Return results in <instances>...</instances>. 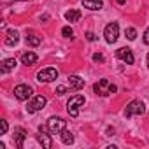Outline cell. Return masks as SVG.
Returning <instances> with one entry per match:
<instances>
[{
  "mask_svg": "<svg viewBox=\"0 0 149 149\" xmlns=\"http://www.w3.org/2000/svg\"><path fill=\"white\" fill-rule=\"evenodd\" d=\"M14 67H16V60L14 58H7V60H4L2 63H0V70H2L4 74L6 72H11Z\"/></svg>",
  "mask_w": 149,
  "mask_h": 149,
  "instance_id": "16",
  "label": "cell"
},
{
  "mask_svg": "<svg viewBox=\"0 0 149 149\" xmlns=\"http://www.w3.org/2000/svg\"><path fill=\"white\" fill-rule=\"evenodd\" d=\"M86 39H88L90 42H93V40H97V35H95L93 32H86Z\"/></svg>",
  "mask_w": 149,
  "mask_h": 149,
  "instance_id": "23",
  "label": "cell"
},
{
  "mask_svg": "<svg viewBox=\"0 0 149 149\" xmlns=\"http://www.w3.org/2000/svg\"><path fill=\"white\" fill-rule=\"evenodd\" d=\"M14 137H16L18 147H23V140H25V137H26V132H25L23 128H16V130H14Z\"/></svg>",
  "mask_w": 149,
  "mask_h": 149,
  "instance_id": "17",
  "label": "cell"
},
{
  "mask_svg": "<svg viewBox=\"0 0 149 149\" xmlns=\"http://www.w3.org/2000/svg\"><path fill=\"white\" fill-rule=\"evenodd\" d=\"M61 35H63L65 39H72V35H74V30H72L70 26H63V28H61Z\"/></svg>",
  "mask_w": 149,
  "mask_h": 149,
  "instance_id": "21",
  "label": "cell"
},
{
  "mask_svg": "<svg viewBox=\"0 0 149 149\" xmlns=\"http://www.w3.org/2000/svg\"><path fill=\"white\" fill-rule=\"evenodd\" d=\"M60 139H61V142H63V144H67V146L74 144V135H72V132H68L67 128L60 133Z\"/></svg>",
  "mask_w": 149,
  "mask_h": 149,
  "instance_id": "18",
  "label": "cell"
},
{
  "mask_svg": "<svg viewBox=\"0 0 149 149\" xmlns=\"http://www.w3.org/2000/svg\"><path fill=\"white\" fill-rule=\"evenodd\" d=\"M144 112H146V105H144V102H140V100H132V102L126 105V109H125V116H126V118L140 116V114H144Z\"/></svg>",
  "mask_w": 149,
  "mask_h": 149,
  "instance_id": "3",
  "label": "cell"
},
{
  "mask_svg": "<svg viewBox=\"0 0 149 149\" xmlns=\"http://www.w3.org/2000/svg\"><path fill=\"white\" fill-rule=\"evenodd\" d=\"M116 2H118V4H119V6H123V4H125V2H126V0H116Z\"/></svg>",
  "mask_w": 149,
  "mask_h": 149,
  "instance_id": "27",
  "label": "cell"
},
{
  "mask_svg": "<svg viewBox=\"0 0 149 149\" xmlns=\"http://www.w3.org/2000/svg\"><path fill=\"white\" fill-rule=\"evenodd\" d=\"M65 19H67L68 23L79 21V19H81V11H79V9H70V11H67V13H65Z\"/></svg>",
  "mask_w": 149,
  "mask_h": 149,
  "instance_id": "12",
  "label": "cell"
},
{
  "mask_svg": "<svg viewBox=\"0 0 149 149\" xmlns=\"http://www.w3.org/2000/svg\"><path fill=\"white\" fill-rule=\"evenodd\" d=\"M65 93H67V88H65V86H58V88H56V95L61 97V95H65Z\"/></svg>",
  "mask_w": 149,
  "mask_h": 149,
  "instance_id": "24",
  "label": "cell"
},
{
  "mask_svg": "<svg viewBox=\"0 0 149 149\" xmlns=\"http://www.w3.org/2000/svg\"><path fill=\"white\" fill-rule=\"evenodd\" d=\"M19 40V33L16 30H7V37H6V44L7 46H16Z\"/></svg>",
  "mask_w": 149,
  "mask_h": 149,
  "instance_id": "14",
  "label": "cell"
},
{
  "mask_svg": "<svg viewBox=\"0 0 149 149\" xmlns=\"http://www.w3.org/2000/svg\"><path fill=\"white\" fill-rule=\"evenodd\" d=\"M49 128H46V126H40V133L37 135V140H39V144L44 147V149H51L53 147V140H51V137L46 133Z\"/></svg>",
  "mask_w": 149,
  "mask_h": 149,
  "instance_id": "9",
  "label": "cell"
},
{
  "mask_svg": "<svg viewBox=\"0 0 149 149\" xmlns=\"http://www.w3.org/2000/svg\"><path fill=\"white\" fill-rule=\"evenodd\" d=\"M68 83H70V88L72 90H81V88H84V79L79 77V76H70L68 77Z\"/></svg>",
  "mask_w": 149,
  "mask_h": 149,
  "instance_id": "13",
  "label": "cell"
},
{
  "mask_svg": "<svg viewBox=\"0 0 149 149\" xmlns=\"http://www.w3.org/2000/svg\"><path fill=\"white\" fill-rule=\"evenodd\" d=\"M56 77H58V70L53 68V67L42 68V70H39V74H37V81H39V83H51V81H54Z\"/></svg>",
  "mask_w": 149,
  "mask_h": 149,
  "instance_id": "5",
  "label": "cell"
},
{
  "mask_svg": "<svg viewBox=\"0 0 149 149\" xmlns=\"http://www.w3.org/2000/svg\"><path fill=\"white\" fill-rule=\"evenodd\" d=\"M144 42L149 46V26L146 28V32H144Z\"/></svg>",
  "mask_w": 149,
  "mask_h": 149,
  "instance_id": "25",
  "label": "cell"
},
{
  "mask_svg": "<svg viewBox=\"0 0 149 149\" xmlns=\"http://www.w3.org/2000/svg\"><path fill=\"white\" fill-rule=\"evenodd\" d=\"M116 56H118L119 60H123L125 63H128V65H132V63L135 61L133 53H132V49H130V47H119V49L116 51Z\"/></svg>",
  "mask_w": 149,
  "mask_h": 149,
  "instance_id": "10",
  "label": "cell"
},
{
  "mask_svg": "<svg viewBox=\"0 0 149 149\" xmlns=\"http://www.w3.org/2000/svg\"><path fill=\"white\" fill-rule=\"evenodd\" d=\"M37 60H39V58H37V54H35V53H32V51H28V53H23V54H21V61H23V65H33Z\"/></svg>",
  "mask_w": 149,
  "mask_h": 149,
  "instance_id": "15",
  "label": "cell"
},
{
  "mask_svg": "<svg viewBox=\"0 0 149 149\" xmlns=\"http://www.w3.org/2000/svg\"><path fill=\"white\" fill-rule=\"evenodd\" d=\"M125 35H126L128 40H135V39H137V30H135V28H126V30H125Z\"/></svg>",
  "mask_w": 149,
  "mask_h": 149,
  "instance_id": "20",
  "label": "cell"
},
{
  "mask_svg": "<svg viewBox=\"0 0 149 149\" xmlns=\"http://www.w3.org/2000/svg\"><path fill=\"white\" fill-rule=\"evenodd\" d=\"M46 104H47V98H46V97H42V95L33 97V98H32V102L26 105V112H28V114H33V112L40 111Z\"/></svg>",
  "mask_w": 149,
  "mask_h": 149,
  "instance_id": "7",
  "label": "cell"
},
{
  "mask_svg": "<svg viewBox=\"0 0 149 149\" xmlns=\"http://www.w3.org/2000/svg\"><path fill=\"white\" fill-rule=\"evenodd\" d=\"M47 128H49V132L51 133H54V135H60L65 128H67V121L63 119V118H58V116H51L49 119H47Z\"/></svg>",
  "mask_w": 149,
  "mask_h": 149,
  "instance_id": "2",
  "label": "cell"
},
{
  "mask_svg": "<svg viewBox=\"0 0 149 149\" xmlns=\"http://www.w3.org/2000/svg\"><path fill=\"white\" fill-rule=\"evenodd\" d=\"M104 37H105V40L109 44H114L118 40V37H119V25L118 23H109L105 26V30H104Z\"/></svg>",
  "mask_w": 149,
  "mask_h": 149,
  "instance_id": "6",
  "label": "cell"
},
{
  "mask_svg": "<svg viewBox=\"0 0 149 149\" xmlns=\"http://www.w3.org/2000/svg\"><path fill=\"white\" fill-rule=\"evenodd\" d=\"M93 90H95V93L97 95H100V97H107V95H111V93H116V86L114 84H111L107 79H100L95 86H93Z\"/></svg>",
  "mask_w": 149,
  "mask_h": 149,
  "instance_id": "1",
  "label": "cell"
},
{
  "mask_svg": "<svg viewBox=\"0 0 149 149\" xmlns=\"http://www.w3.org/2000/svg\"><path fill=\"white\" fill-rule=\"evenodd\" d=\"M147 67H149V54H147Z\"/></svg>",
  "mask_w": 149,
  "mask_h": 149,
  "instance_id": "28",
  "label": "cell"
},
{
  "mask_svg": "<svg viewBox=\"0 0 149 149\" xmlns=\"http://www.w3.org/2000/svg\"><path fill=\"white\" fill-rule=\"evenodd\" d=\"M81 2H83V6H84L86 9H90V11H100L102 6H104L102 0H81Z\"/></svg>",
  "mask_w": 149,
  "mask_h": 149,
  "instance_id": "11",
  "label": "cell"
},
{
  "mask_svg": "<svg viewBox=\"0 0 149 149\" xmlns=\"http://www.w3.org/2000/svg\"><path fill=\"white\" fill-rule=\"evenodd\" d=\"M26 44L28 46H39L40 44V37L30 32V33H26Z\"/></svg>",
  "mask_w": 149,
  "mask_h": 149,
  "instance_id": "19",
  "label": "cell"
},
{
  "mask_svg": "<svg viewBox=\"0 0 149 149\" xmlns=\"http://www.w3.org/2000/svg\"><path fill=\"white\" fill-rule=\"evenodd\" d=\"M32 93H33V90H32L28 84H18V86L14 88V97H16L18 100H21V102L28 100V98L32 97Z\"/></svg>",
  "mask_w": 149,
  "mask_h": 149,
  "instance_id": "8",
  "label": "cell"
},
{
  "mask_svg": "<svg viewBox=\"0 0 149 149\" xmlns=\"http://www.w3.org/2000/svg\"><path fill=\"white\" fill-rule=\"evenodd\" d=\"M93 60H95V61H104V56H102L100 53H95V54H93Z\"/></svg>",
  "mask_w": 149,
  "mask_h": 149,
  "instance_id": "26",
  "label": "cell"
},
{
  "mask_svg": "<svg viewBox=\"0 0 149 149\" xmlns=\"http://www.w3.org/2000/svg\"><path fill=\"white\" fill-rule=\"evenodd\" d=\"M7 130H9V125H7L6 119H2V121H0V135H6Z\"/></svg>",
  "mask_w": 149,
  "mask_h": 149,
  "instance_id": "22",
  "label": "cell"
},
{
  "mask_svg": "<svg viewBox=\"0 0 149 149\" xmlns=\"http://www.w3.org/2000/svg\"><path fill=\"white\" fill-rule=\"evenodd\" d=\"M81 105H84V97H83V95L72 97V98L68 100V104H67V111H68V114H70L72 118H76V116L79 114V107H81Z\"/></svg>",
  "mask_w": 149,
  "mask_h": 149,
  "instance_id": "4",
  "label": "cell"
}]
</instances>
